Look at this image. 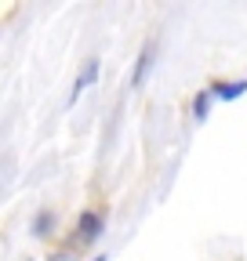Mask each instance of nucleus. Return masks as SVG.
Listing matches in <instances>:
<instances>
[{
	"instance_id": "obj_1",
	"label": "nucleus",
	"mask_w": 247,
	"mask_h": 261,
	"mask_svg": "<svg viewBox=\"0 0 247 261\" xmlns=\"http://www.w3.org/2000/svg\"><path fill=\"white\" fill-rule=\"evenodd\" d=\"M80 240L84 243H91V240H98V232H102V218L95 214V211H87V214H80Z\"/></svg>"
},
{
	"instance_id": "obj_2",
	"label": "nucleus",
	"mask_w": 247,
	"mask_h": 261,
	"mask_svg": "<svg viewBox=\"0 0 247 261\" xmlns=\"http://www.w3.org/2000/svg\"><path fill=\"white\" fill-rule=\"evenodd\" d=\"M95 76H98V62L91 58V62H87V69H84V73H80V80H77V87H73V102H77V94H80L91 80H95Z\"/></svg>"
},
{
	"instance_id": "obj_3",
	"label": "nucleus",
	"mask_w": 247,
	"mask_h": 261,
	"mask_svg": "<svg viewBox=\"0 0 247 261\" xmlns=\"http://www.w3.org/2000/svg\"><path fill=\"white\" fill-rule=\"evenodd\" d=\"M149 65H153V47H145V51H142V58H138V69H135V87H142V84H145Z\"/></svg>"
},
{
	"instance_id": "obj_4",
	"label": "nucleus",
	"mask_w": 247,
	"mask_h": 261,
	"mask_svg": "<svg viewBox=\"0 0 247 261\" xmlns=\"http://www.w3.org/2000/svg\"><path fill=\"white\" fill-rule=\"evenodd\" d=\"M243 87H247V84H218V87H214V94H222V98H236V94H243Z\"/></svg>"
},
{
	"instance_id": "obj_5",
	"label": "nucleus",
	"mask_w": 247,
	"mask_h": 261,
	"mask_svg": "<svg viewBox=\"0 0 247 261\" xmlns=\"http://www.w3.org/2000/svg\"><path fill=\"white\" fill-rule=\"evenodd\" d=\"M95 261H106V257H95Z\"/></svg>"
}]
</instances>
